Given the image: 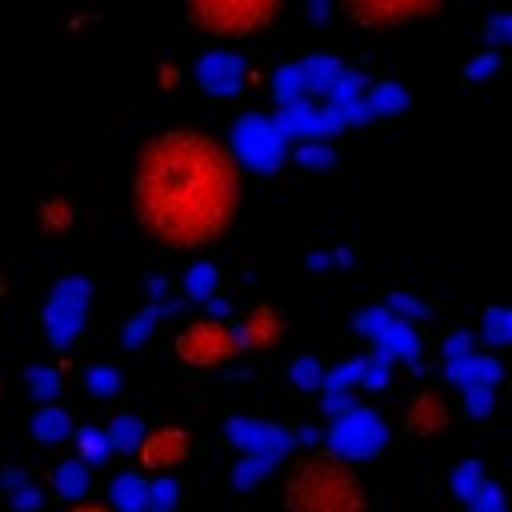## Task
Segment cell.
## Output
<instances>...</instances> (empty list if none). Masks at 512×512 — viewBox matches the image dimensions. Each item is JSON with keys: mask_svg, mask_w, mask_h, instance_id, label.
Returning a JSON list of instances; mask_svg holds the SVG:
<instances>
[{"mask_svg": "<svg viewBox=\"0 0 512 512\" xmlns=\"http://www.w3.org/2000/svg\"><path fill=\"white\" fill-rule=\"evenodd\" d=\"M292 160H296L300 168L324 172V168H332L336 152H332V144H328V140H300V144H296V152H292Z\"/></svg>", "mask_w": 512, "mask_h": 512, "instance_id": "obj_28", "label": "cell"}, {"mask_svg": "<svg viewBox=\"0 0 512 512\" xmlns=\"http://www.w3.org/2000/svg\"><path fill=\"white\" fill-rule=\"evenodd\" d=\"M232 328H236V340H240L244 352H272L280 344V336H284V316H280L276 304H256Z\"/></svg>", "mask_w": 512, "mask_h": 512, "instance_id": "obj_13", "label": "cell"}, {"mask_svg": "<svg viewBox=\"0 0 512 512\" xmlns=\"http://www.w3.org/2000/svg\"><path fill=\"white\" fill-rule=\"evenodd\" d=\"M188 20L216 40H252L276 24L284 0H184Z\"/></svg>", "mask_w": 512, "mask_h": 512, "instance_id": "obj_3", "label": "cell"}, {"mask_svg": "<svg viewBox=\"0 0 512 512\" xmlns=\"http://www.w3.org/2000/svg\"><path fill=\"white\" fill-rule=\"evenodd\" d=\"M24 484H28V480H24V472H16V468H12V472H4V488H8V492L24 488Z\"/></svg>", "mask_w": 512, "mask_h": 512, "instance_id": "obj_46", "label": "cell"}, {"mask_svg": "<svg viewBox=\"0 0 512 512\" xmlns=\"http://www.w3.org/2000/svg\"><path fill=\"white\" fill-rule=\"evenodd\" d=\"M196 80L212 96H236L244 88V64L232 52H204L196 64Z\"/></svg>", "mask_w": 512, "mask_h": 512, "instance_id": "obj_14", "label": "cell"}, {"mask_svg": "<svg viewBox=\"0 0 512 512\" xmlns=\"http://www.w3.org/2000/svg\"><path fill=\"white\" fill-rule=\"evenodd\" d=\"M276 464L272 460H264V456H252V452H244L240 460H236V468H232V484L236 488H252V484H260L268 472H272Z\"/></svg>", "mask_w": 512, "mask_h": 512, "instance_id": "obj_29", "label": "cell"}, {"mask_svg": "<svg viewBox=\"0 0 512 512\" xmlns=\"http://www.w3.org/2000/svg\"><path fill=\"white\" fill-rule=\"evenodd\" d=\"M496 68H500V56H496V52H484V56H472V60H468L464 76H468V80H488Z\"/></svg>", "mask_w": 512, "mask_h": 512, "instance_id": "obj_42", "label": "cell"}, {"mask_svg": "<svg viewBox=\"0 0 512 512\" xmlns=\"http://www.w3.org/2000/svg\"><path fill=\"white\" fill-rule=\"evenodd\" d=\"M356 332L372 344V356H380L384 364H408V368H420V336L408 320L392 316L384 304H368L352 316Z\"/></svg>", "mask_w": 512, "mask_h": 512, "instance_id": "obj_5", "label": "cell"}, {"mask_svg": "<svg viewBox=\"0 0 512 512\" xmlns=\"http://www.w3.org/2000/svg\"><path fill=\"white\" fill-rule=\"evenodd\" d=\"M444 380L456 384V388H468V384L496 388L504 380V364L492 352H472V356H460V360H444Z\"/></svg>", "mask_w": 512, "mask_h": 512, "instance_id": "obj_16", "label": "cell"}, {"mask_svg": "<svg viewBox=\"0 0 512 512\" xmlns=\"http://www.w3.org/2000/svg\"><path fill=\"white\" fill-rule=\"evenodd\" d=\"M324 440H328V452H332V456L356 464V460H372V456L388 444V428H384V420H380L372 408L352 404L348 412L332 416Z\"/></svg>", "mask_w": 512, "mask_h": 512, "instance_id": "obj_8", "label": "cell"}, {"mask_svg": "<svg viewBox=\"0 0 512 512\" xmlns=\"http://www.w3.org/2000/svg\"><path fill=\"white\" fill-rule=\"evenodd\" d=\"M76 448H80V460L92 468H100L108 456H112V444H108V432L104 428H76Z\"/></svg>", "mask_w": 512, "mask_h": 512, "instance_id": "obj_26", "label": "cell"}, {"mask_svg": "<svg viewBox=\"0 0 512 512\" xmlns=\"http://www.w3.org/2000/svg\"><path fill=\"white\" fill-rule=\"evenodd\" d=\"M480 340H484L488 348H504V344L512 340V312H508L504 304L484 308V316H480Z\"/></svg>", "mask_w": 512, "mask_h": 512, "instance_id": "obj_24", "label": "cell"}, {"mask_svg": "<svg viewBox=\"0 0 512 512\" xmlns=\"http://www.w3.org/2000/svg\"><path fill=\"white\" fill-rule=\"evenodd\" d=\"M444 360H460V356H472L476 352V336L472 332H452V336H444Z\"/></svg>", "mask_w": 512, "mask_h": 512, "instance_id": "obj_41", "label": "cell"}, {"mask_svg": "<svg viewBox=\"0 0 512 512\" xmlns=\"http://www.w3.org/2000/svg\"><path fill=\"white\" fill-rule=\"evenodd\" d=\"M364 108H368V116H400L408 108V92L396 80L368 84L364 88Z\"/></svg>", "mask_w": 512, "mask_h": 512, "instance_id": "obj_18", "label": "cell"}, {"mask_svg": "<svg viewBox=\"0 0 512 512\" xmlns=\"http://www.w3.org/2000/svg\"><path fill=\"white\" fill-rule=\"evenodd\" d=\"M356 384H364V388H372V392L388 388V384H392V364H384L380 356H364V364H360V380H356Z\"/></svg>", "mask_w": 512, "mask_h": 512, "instance_id": "obj_37", "label": "cell"}, {"mask_svg": "<svg viewBox=\"0 0 512 512\" xmlns=\"http://www.w3.org/2000/svg\"><path fill=\"white\" fill-rule=\"evenodd\" d=\"M508 28H512V20H508L504 12L492 16V20H488V40H492V44H504V40H508Z\"/></svg>", "mask_w": 512, "mask_h": 512, "instance_id": "obj_45", "label": "cell"}, {"mask_svg": "<svg viewBox=\"0 0 512 512\" xmlns=\"http://www.w3.org/2000/svg\"><path fill=\"white\" fill-rule=\"evenodd\" d=\"M288 376H292V384H296L300 392H316V388H320L324 368H320V360H316V356H300V360H292Z\"/></svg>", "mask_w": 512, "mask_h": 512, "instance_id": "obj_33", "label": "cell"}, {"mask_svg": "<svg viewBox=\"0 0 512 512\" xmlns=\"http://www.w3.org/2000/svg\"><path fill=\"white\" fill-rule=\"evenodd\" d=\"M468 512H472V508H468Z\"/></svg>", "mask_w": 512, "mask_h": 512, "instance_id": "obj_48", "label": "cell"}, {"mask_svg": "<svg viewBox=\"0 0 512 512\" xmlns=\"http://www.w3.org/2000/svg\"><path fill=\"white\" fill-rule=\"evenodd\" d=\"M184 296L196 300V304L220 296V268H216L212 260H196V264H188V272H184Z\"/></svg>", "mask_w": 512, "mask_h": 512, "instance_id": "obj_21", "label": "cell"}, {"mask_svg": "<svg viewBox=\"0 0 512 512\" xmlns=\"http://www.w3.org/2000/svg\"><path fill=\"white\" fill-rule=\"evenodd\" d=\"M40 504H44V496L32 488V480H28L24 488L12 492V508H20V512H32V508H40Z\"/></svg>", "mask_w": 512, "mask_h": 512, "instance_id": "obj_44", "label": "cell"}, {"mask_svg": "<svg viewBox=\"0 0 512 512\" xmlns=\"http://www.w3.org/2000/svg\"><path fill=\"white\" fill-rule=\"evenodd\" d=\"M84 380H88V392H92V396H116L120 384H124L120 372H116L112 364H96V368H88Z\"/></svg>", "mask_w": 512, "mask_h": 512, "instance_id": "obj_36", "label": "cell"}, {"mask_svg": "<svg viewBox=\"0 0 512 512\" xmlns=\"http://www.w3.org/2000/svg\"><path fill=\"white\" fill-rule=\"evenodd\" d=\"M108 496H112V500H108L112 512H148V480H140L136 472L112 476Z\"/></svg>", "mask_w": 512, "mask_h": 512, "instance_id": "obj_17", "label": "cell"}, {"mask_svg": "<svg viewBox=\"0 0 512 512\" xmlns=\"http://www.w3.org/2000/svg\"><path fill=\"white\" fill-rule=\"evenodd\" d=\"M28 432H32V440H40V444H60V440L72 432V416H68L64 408H56V404H44L40 412H32Z\"/></svg>", "mask_w": 512, "mask_h": 512, "instance_id": "obj_19", "label": "cell"}, {"mask_svg": "<svg viewBox=\"0 0 512 512\" xmlns=\"http://www.w3.org/2000/svg\"><path fill=\"white\" fill-rule=\"evenodd\" d=\"M160 316H164V312H160L156 304H148V308H144L136 320H128V328H124V344H128V348L144 344V340L152 336V328H156V320H160Z\"/></svg>", "mask_w": 512, "mask_h": 512, "instance_id": "obj_35", "label": "cell"}, {"mask_svg": "<svg viewBox=\"0 0 512 512\" xmlns=\"http://www.w3.org/2000/svg\"><path fill=\"white\" fill-rule=\"evenodd\" d=\"M484 480H488V476H484V464H480V460H460V464L452 468L448 488H452V496H456L460 504H472V496L480 492Z\"/></svg>", "mask_w": 512, "mask_h": 512, "instance_id": "obj_25", "label": "cell"}, {"mask_svg": "<svg viewBox=\"0 0 512 512\" xmlns=\"http://www.w3.org/2000/svg\"><path fill=\"white\" fill-rule=\"evenodd\" d=\"M384 308H388L392 316H400V320H412V316H428V304H424V300H416V296H408V292H392Z\"/></svg>", "mask_w": 512, "mask_h": 512, "instance_id": "obj_39", "label": "cell"}, {"mask_svg": "<svg viewBox=\"0 0 512 512\" xmlns=\"http://www.w3.org/2000/svg\"><path fill=\"white\" fill-rule=\"evenodd\" d=\"M296 68H300L304 92H328V88L340 80V72H344V68H340V60H336V56H328V52H324V56H308V60H300Z\"/></svg>", "mask_w": 512, "mask_h": 512, "instance_id": "obj_20", "label": "cell"}, {"mask_svg": "<svg viewBox=\"0 0 512 512\" xmlns=\"http://www.w3.org/2000/svg\"><path fill=\"white\" fill-rule=\"evenodd\" d=\"M360 364H364V356H356V360H344V364L328 368V372L320 376V388H340V392H352V384L360 380Z\"/></svg>", "mask_w": 512, "mask_h": 512, "instance_id": "obj_34", "label": "cell"}, {"mask_svg": "<svg viewBox=\"0 0 512 512\" xmlns=\"http://www.w3.org/2000/svg\"><path fill=\"white\" fill-rule=\"evenodd\" d=\"M24 380H28V392H32L36 400H52V396L60 392V372H56L52 364H32V368L24 372Z\"/></svg>", "mask_w": 512, "mask_h": 512, "instance_id": "obj_30", "label": "cell"}, {"mask_svg": "<svg viewBox=\"0 0 512 512\" xmlns=\"http://www.w3.org/2000/svg\"><path fill=\"white\" fill-rule=\"evenodd\" d=\"M188 448H192V440H188V432L180 428V424H160V428H144V436H140V444H136V456H140V468L144 472H168V468H176L184 456H188Z\"/></svg>", "mask_w": 512, "mask_h": 512, "instance_id": "obj_11", "label": "cell"}, {"mask_svg": "<svg viewBox=\"0 0 512 512\" xmlns=\"http://www.w3.org/2000/svg\"><path fill=\"white\" fill-rule=\"evenodd\" d=\"M240 208V168L232 152L200 128L152 136L132 168V216L148 240L172 252L216 244Z\"/></svg>", "mask_w": 512, "mask_h": 512, "instance_id": "obj_1", "label": "cell"}, {"mask_svg": "<svg viewBox=\"0 0 512 512\" xmlns=\"http://www.w3.org/2000/svg\"><path fill=\"white\" fill-rule=\"evenodd\" d=\"M272 96H276L280 104L304 96V80H300V68H296V64H280V68H276V76H272Z\"/></svg>", "mask_w": 512, "mask_h": 512, "instance_id": "obj_32", "label": "cell"}, {"mask_svg": "<svg viewBox=\"0 0 512 512\" xmlns=\"http://www.w3.org/2000/svg\"><path fill=\"white\" fill-rule=\"evenodd\" d=\"M172 352H176V360L184 368L212 372V368L228 364L240 352V340H236V328L224 324V320H192V324H184L176 332Z\"/></svg>", "mask_w": 512, "mask_h": 512, "instance_id": "obj_7", "label": "cell"}, {"mask_svg": "<svg viewBox=\"0 0 512 512\" xmlns=\"http://www.w3.org/2000/svg\"><path fill=\"white\" fill-rule=\"evenodd\" d=\"M468 508H472V512H508V508H504V492H500L492 480H484V484H480V492L472 496V504H468Z\"/></svg>", "mask_w": 512, "mask_h": 512, "instance_id": "obj_40", "label": "cell"}, {"mask_svg": "<svg viewBox=\"0 0 512 512\" xmlns=\"http://www.w3.org/2000/svg\"><path fill=\"white\" fill-rule=\"evenodd\" d=\"M464 392V408H468V416H488L492 412V404H496V388H488V384H468V388H460Z\"/></svg>", "mask_w": 512, "mask_h": 512, "instance_id": "obj_38", "label": "cell"}, {"mask_svg": "<svg viewBox=\"0 0 512 512\" xmlns=\"http://www.w3.org/2000/svg\"><path fill=\"white\" fill-rule=\"evenodd\" d=\"M72 512H112V504H76Z\"/></svg>", "mask_w": 512, "mask_h": 512, "instance_id": "obj_47", "label": "cell"}, {"mask_svg": "<svg viewBox=\"0 0 512 512\" xmlns=\"http://www.w3.org/2000/svg\"><path fill=\"white\" fill-rule=\"evenodd\" d=\"M88 488H92V480H88V464L84 460H64V464L52 468V492L60 500H80Z\"/></svg>", "mask_w": 512, "mask_h": 512, "instance_id": "obj_22", "label": "cell"}, {"mask_svg": "<svg viewBox=\"0 0 512 512\" xmlns=\"http://www.w3.org/2000/svg\"><path fill=\"white\" fill-rule=\"evenodd\" d=\"M108 444H112V452H128V448H136L140 444V436H144V420L140 416H116L108 428Z\"/></svg>", "mask_w": 512, "mask_h": 512, "instance_id": "obj_27", "label": "cell"}, {"mask_svg": "<svg viewBox=\"0 0 512 512\" xmlns=\"http://www.w3.org/2000/svg\"><path fill=\"white\" fill-rule=\"evenodd\" d=\"M340 4L368 32H400L444 8V0H340Z\"/></svg>", "mask_w": 512, "mask_h": 512, "instance_id": "obj_9", "label": "cell"}, {"mask_svg": "<svg viewBox=\"0 0 512 512\" xmlns=\"http://www.w3.org/2000/svg\"><path fill=\"white\" fill-rule=\"evenodd\" d=\"M276 124L284 128V136H300V140H328V136H336V132H344V124H340V116L324 104H308L304 96H296V100H288L284 104V112L276 116Z\"/></svg>", "mask_w": 512, "mask_h": 512, "instance_id": "obj_12", "label": "cell"}, {"mask_svg": "<svg viewBox=\"0 0 512 512\" xmlns=\"http://www.w3.org/2000/svg\"><path fill=\"white\" fill-rule=\"evenodd\" d=\"M448 420H452V412L440 392H416L404 412V432L416 440H428V436H440L448 428Z\"/></svg>", "mask_w": 512, "mask_h": 512, "instance_id": "obj_15", "label": "cell"}, {"mask_svg": "<svg viewBox=\"0 0 512 512\" xmlns=\"http://www.w3.org/2000/svg\"><path fill=\"white\" fill-rule=\"evenodd\" d=\"M228 152H232V160H240L244 168L276 172V168L288 160V136H284V128L276 124V116L248 112V116H240V120L232 124Z\"/></svg>", "mask_w": 512, "mask_h": 512, "instance_id": "obj_6", "label": "cell"}, {"mask_svg": "<svg viewBox=\"0 0 512 512\" xmlns=\"http://www.w3.org/2000/svg\"><path fill=\"white\" fill-rule=\"evenodd\" d=\"M320 404L328 416H340L352 408V392H340V388H320Z\"/></svg>", "mask_w": 512, "mask_h": 512, "instance_id": "obj_43", "label": "cell"}, {"mask_svg": "<svg viewBox=\"0 0 512 512\" xmlns=\"http://www.w3.org/2000/svg\"><path fill=\"white\" fill-rule=\"evenodd\" d=\"M36 220H40L44 232L64 236V232H72V224H76V204L64 200V196H44L40 208H36Z\"/></svg>", "mask_w": 512, "mask_h": 512, "instance_id": "obj_23", "label": "cell"}, {"mask_svg": "<svg viewBox=\"0 0 512 512\" xmlns=\"http://www.w3.org/2000/svg\"><path fill=\"white\" fill-rule=\"evenodd\" d=\"M284 512H368V488L356 468L332 452H304L288 464L280 488Z\"/></svg>", "mask_w": 512, "mask_h": 512, "instance_id": "obj_2", "label": "cell"}, {"mask_svg": "<svg viewBox=\"0 0 512 512\" xmlns=\"http://www.w3.org/2000/svg\"><path fill=\"white\" fill-rule=\"evenodd\" d=\"M180 504V488L176 480H168L164 472L156 480H148V512H172Z\"/></svg>", "mask_w": 512, "mask_h": 512, "instance_id": "obj_31", "label": "cell"}, {"mask_svg": "<svg viewBox=\"0 0 512 512\" xmlns=\"http://www.w3.org/2000/svg\"><path fill=\"white\" fill-rule=\"evenodd\" d=\"M224 436H228L240 452L264 456V460H272V464L288 460V452L296 448V440H292L288 428H280V424H264V420H256V416H232V420L224 424Z\"/></svg>", "mask_w": 512, "mask_h": 512, "instance_id": "obj_10", "label": "cell"}, {"mask_svg": "<svg viewBox=\"0 0 512 512\" xmlns=\"http://www.w3.org/2000/svg\"><path fill=\"white\" fill-rule=\"evenodd\" d=\"M88 300H92V280L84 272H68L52 284V296L44 304V336L52 348H72L84 332V316H88Z\"/></svg>", "mask_w": 512, "mask_h": 512, "instance_id": "obj_4", "label": "cell"}]
</instances>
